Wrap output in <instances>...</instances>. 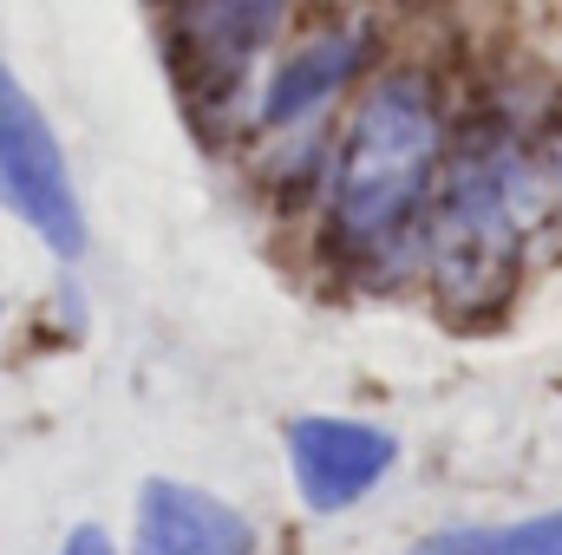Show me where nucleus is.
Returning a JSON list of instances; mask_svg holds the SVG:
<instances>
[{"mask_svg": "<svg viewBox=\"0 0 562 555\" xmlns=\"http://www.w3.org/2000/svg\"><path fill=\"white\" fill-rule=\"evenodd\" d=\"M59 555H119V550L105 543V530H72V543H66Z\"/></svg>", "mask_w": 562, "mask_h": 555, "instance_id": "obj_9", "label": "nucleus"}, {"mask_svg": "<svg viewBox=\"0 0 562 555\" xmlns=\"http://www.w3.org/2000/svg\"><path fill=\"white\" fill-rule=\"evenodd\" d=\"M431 163H438V112L425 86L380 79L347 125L340 177H334V236L360 256L393 249L431 190Z\"/></svg>", "mask_w": 562, "mask_h": 555, "instance_id": "obj_2", "label": "nucleus"}, {"mask_svg": "<svg viewBox=\"0 0 562 555\" xmlns=\"http://www.w3.org/2000/svg\"><path fill=\"white\" fill-rule=\"evenodd\" d=\"M0 196L53 256L86 249V223H79V196H72L59 138L46 132L40 105L13 86L7 66H0Z\"/></svg>", "mask_w": 562, "mask_h": 555, "instance_id": "obj_3", "label": "nucleus"}, {"mask_svg": "<svg viewBox=\"0 0 562 555\" xmlns=\"http://www.w3.org/2000/svg\"><path fill=\"white\" fill-rule=\"evenodd\" d=\"M347 72H353V39H347V33H327V39L301 46L294 59H281L262 118H269V125H294V118H307L321 99H334V86H340Z\"/></svg>", "mask_w": 562, "mask_h": 555, "instance_id": "obj_7", "label": "nucleus"}, {"mask_svg": "<svg viewBox=\"0 0 562 555\" xmlns=\"http://www.w3.org/2000/svg\"><path fill=\"white\" fill-rule=\"evenodd\" d=\"M550 170L517 144H477L451 163L438 209H431V281L458 314H484L517 281L524 242L543 223Z\"/></svg>", "mask_w": 562, "mask_h": 555, "instance_id": "obj_1", "label": "nucleus"}, {"mask_svg": "<svg viewBox=\"0 0 562 555\" xmlns=\"http://www.w3.org/2000/svg\"><path fill=\"white\" fill-rule=\"evenodd\" d=\"M281 0H170V46L196 92H236L269 46Z\"/></svg>", "mask_w": 562, "mask_h": 555, "instance_id": "obj_4", "label": "nucleus"}, {"mask_svg": "<svg viewBox=\"0 0 562 555\" xmlns=\"http://www.w3.org/2000/svg\"><path fill=\"white\" fill-rule=\"evenodd\" d=\"M132 550L138 555H256V536H249L243 510H229L223 497L157 477L138 497Z\"/></svg>", "mask_w": 562, "mask_h": 555, "instance_id": "obj_6", "label": "nucleus"}, {"mask_svg": "<svg viewBox=\"0 0 562 555\" xmlns=\"http://www.w3.org/2000/svg\"><path fill=\"white\" fill-rule=\"evenodd\" d=\"M288 457H294V484L314 510H347L386 477L393 438L360 424V418H294Z\"/></svg>", "mask_w": 562, "mask_h": 555, "instance_id": "obj_5", "label": "nucleus"}, {"mask_svg": "<svg viewBox=\"0 0 562 555\" xmlns=\"http://www.w3.org/2000/svg\"><path fill=\"white\" fill-rule=\"evenodd\" d=\"M413 555H562V510L497 523V530H438Z\"/></svg>", "mask_w": 562, "mask_h": 555, "instance_id": "obj_8", "label": "nucleus"}]
</instances>
